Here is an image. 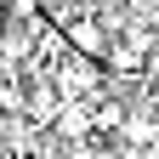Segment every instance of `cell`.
<instances>
[{
	"mask_svg": "<svg viewBox=\"0 0 159 159\" xmlns=\"http://www.w3.org/2000/svg\"><path fill=\"white\" fill-rule=\"evenodd\" d=\"M6 29H11V23H6V6H0V40H6Z\"/></svg>",
	"mask_w": 159,
	"mask_h": 159,
	"instance_id": "cell-1",
	"label": "cell"
}]
</instances>
